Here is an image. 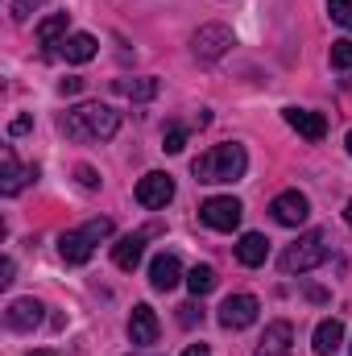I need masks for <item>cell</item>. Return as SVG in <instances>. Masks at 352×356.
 <instances>
[{
  "label": "cell",
  "mask_w": 352,
  "mask_h": 356,
  "mask_svg": "<svg viewBox=\"0 0 352 356\" xmlns=\"http://www.w3.org/2000/svg\"><path fill=\"white\" fill-rule=\"evenodd\" d=\"M58 124H63V133H67L71 141H112V137H116V129H120V116H116L108 104L88 99V104L67 108Z\"/></svg>",
  "instance_id": "cell-1"
},
{
  "label": "cell",
  "mask_w": 352,
  "mask_h": 356,
  "mask_svg": "<svg viewBox=\"0 0 352 356\" xmlns=\"http://www.w3.org/2000/svg\"><path fill=\"white\" fill-rule=\"evenodd\" d=\"M245 170H249V154L237 141H220V145H211L207 154H199L191 162L195 182H207V186H216V182H241Z\"/></svg>",
  "instance_id": "cell-2"
},
{
  "label": "cell",
  "mask_w": 352,
  "mask_h": 356,
  "mask_svg": "<svg viewBox=\"0 0 352 356\" xmlns=\"http://www.w3.org/2000/svg\"><path fill=\"white\" fill-rule=\"evenodd\" d=\"M328 257H332V232H328V228H311V232H303V236L278 257V269H282L286 277H294V273L319 269Z\"/></svg>",
  "instance_id": "cell-3"
},
{
  "label": "cell",
  "mask_w": 352,
  "mask_h": 356,
  "mask_svg": "<svg viewBox=\"0 0 352 356\" xmlns=\"http://www.w3.org/2000/svg\"><path fill=\"white\" fill-rule=\"evenodd\" d=\"M112 236V220H88L83 228H75V232H63L58 236V257L67 261V266H88L91 253H95V245L99 241H108Z\"/></svg>",
  "instance_id": "cell-4"
},
{
  "label": "cell",
  "mask_w": 352,
  "mask_h": 356,
  "mask_svg": "<svg viewBox=\"0 0 352 356\" xmlns=\"http://www.w3.org/2000/svg\"><path fill=\"white\" fill-rule=\"evenodd\" d=\"M232 46H237V33H232L228 25H199L195 38H191V54H195L199 63H216V58H224Z\"/></svg>",
  "instance_id": "cell-5"
},
{
  "label": "cell",
  "mask_w": 352,
  "mask_h": 356,
  "mask_svg": "<svg viewBox=\"0 0 352 356\" xmlns=\"http://www.w3.org/2000/svg\"><path fill=\"white\" fill-rule=\"evenodd\" d=\"M241 216H245V207H241V199H232V195H211V199L199 203V220H203L207 228H216V232H232V228L241 224Z\"/></svg>",
  "instance_id": "cell-6"
},
{
  "label": "cell",
  "mask_w": 352,
  "mask_h": 356,
  "mask_svg": "<svg viewBox=\"0 0 352 356\" xmlns=\"http://www.w3.org/2000/svg\"><path fill=\"white\" fill-rule=\"evenodd\" d=\"M257 311H262V302L253 298V294H228L224 302H220V327H228V332H245V327H253L257 323Z\"/></svg>",
  "instance_id": "cell-7"
},
{
  "label": "cell",
  "mask_w": 352,
  "mask_h": 356,
  "mask_svg": "<svg viewBox=\"0 0 352 356\" xmlns=\"http://www.w3.org/2000/svg\"><path fill=\"white\" fill-rule=\"evenodd\" d=\"M269 216H273L282 228H303L307 216H311V199H307L303 191H282V195H273Z\"/></svg>",
  "instance_id": "cell-8"
},
{
  "label": "cell",
  "mask_w": 352,
  "mask_h": 356,
  "mask_svg": "<svg viewBox=\"0 0 352 356\" xmlns=\"http://www.w3.org/2000/svg\"><path fill=\"white\" fill-rule=\"evenodd\" d=\"M175 199V178L162 175V170H150V175L137 182V203L141 207H150V211H158V207H166Z\"/></svg>",
  "instance_id": "cell-9"
},
{
  "label": "cell",
  "mask_w": 352,
  "mask_h": 356,
  "mask_svg": "<svg viewBox=\"0 0 352 356\" xmlns=\"http://www.w3.org/2000/svg\"><path fill=\"white\" fill-rule=\"evenodd\" d=\"M158 332H162V323H158L154 307L150 302H137L133 315H129V340L145 348V344H158Z\"/></svg>",
  "instance_id": "cell-10"
},
{
  "label": "cell",
  "mask_w": 352,
  "mask_h": 356,
  "mask_svg": "<svg viewBox=\"0 0 352 356\" xmlns=\"http://www.w3.org/2000/svg\"><path fill=\"white\" fill-rule=\"evenodd\" d=\"M29 178H38V166L21 170V166H17V154H13V145H4V149H0V195H8V199H13V195H17V191L29 182Z\"/></svg>",
  "instance_id": "cell-11"
},
{
  "label": "cell",
  "mask_w": 352,
  "mask_h": 356,
  "mask_svg": "<svg viewBox=\"0 0 352 356\" xmlns=\"http://www.w3.org/2000/svg\"><path fill=\"white\" fill-rule=\"evenodd\" d=\"M282 116H286V124H290L298 137H307V141H323V137H328V120H323V112H311V108H286Z\"/></svg>",
  "instance_id": "cell-12"
},
{
  "label": "cell",
  "mask_w": 352,
  "mask_h": 356,
  "mask_svg": "<svg viewBox=\"0 0 352 356\" xmlns=\"http://www.w3.org/2000/svg\"><path fill=\"white\" fill-rule=\"evenodd\" d=\"M42 302L38 298H13L8 302V311H4V323L13 327V332H33L38 323H42Z\"/></svg>",
  "instance_id": "cell-13"
},
{
  "label": "cell",
  "mask_w": 352,
  "mask_h": 356,
  "mask_svg": "<svg viewBox=\"0 0 352 356\" xmlns=\"http://www.w3.org/2000/svg\"><path fill=\"white\" fill-rule=\"evenodd\" d=\"M290 348H294V327L286 319H273L265 327V336H262V344H257L253 356H290Z\"/></svg>",
  "instance_id": "cell-14"
},
{
  "label": "cell",
  "mask_w": 352,
  "mask_h": 356,
  "mask_svg": "<svg viewBox=\"0 0 352 356\" xmlns=\"http://www.w3.org/2000/svg\"><path fill=\"white\" fill-rule=\"evenodd\" d=\"M178 282H186V277H182V266H178V257L175 253H158V257L150 261V286L166 294V290H175Z\"/></svg>",
  "instance_id": "cell-15"
},
{
  "label": "cell",
  "mask_w": 352,
  "mask_h": 356,
  "mask_svg": "<svg viewBox=\"0 0 352 356\" xmlns=\"http://www.w3.org/2000/svg\"><path fill=\"white\" fill-rule=\"evenodd\" d=\"M340 344H344V323H340V319H323V323L315 327V336H311L315 356H336Z\"/></svg>",
  "instance_id": "cell-16"
},
{
  "label": "cell",
  "mask_w": 352,
  "mask_h": 356,
  "mask_svg": "<svg viewBox=\"0 0 352 356\" xmlns=\"http://www.w3.org/2000/svg\"><path fill=\"white\" fill-rule=\"evenodd\" d=\"M141 257H145V236H141V232L120 236V241L112 245V261H116V269H137Z\"/></svg>",
  "instance_id": "cell-17"
},
{
  "label": "cell",
  "mask_w": 352,
  "mask_h": 356,
  "mask_svg": "<svg viewBox=\"0 0 352 356\" xmlns=\"http://www.w3.org/2000/svg\"><path fill=\"white\" fill-rule=\"evenodd\" d=\"M265 257H269V241H265L262 232H245L241 241H237V261L249 269L265 266Z\"/></svg>",
  "instance_id": "cell-18"
},
{
  "label": "cell",
  "mask_w": 352,
  "mask_h": 356,
  "mask_svg": "<svg viewBox=\"0 0 352 356\" xmlns=\"http://www.w3.org/2000/svg\"><path fill=\"white\" fill-rule=\"evenodd\" d=\"M112 91L125 95V99H133V104H145V99L158 95V79H154V75H141V79H112Z\"/></svg>",
  "instance_id": "cell-19"
},
{
  "label": "cell",
  "mask_w": 352,
  "mask_h": 356,
  "mask_svg": "<svg viewBox=\"0 0 352 356\" xmlns=\"http://www.w3.org/2000/svg\"><path fill=\"white\" fill-rule=\"evenodd\" d=\"M67 25H71V13H54V17H46V21L38 25V42H42V46H54V42H58V46H63V42L71 38Z\"/></svg>",
  "instance_id": "cell-20"
},
{
  "label": "cell",
  "mask_w": 352,
  "mask_h": 356,
  "mask_svg": "<svg viewBox=\"0 0 352 356\" xmlns=\"http://www.w3.org/2000/svg\"><path fill=\"white\" fill-rule=\"evenodd\" d=\"M95 50H99V46H95L91 33H71V38L63 42V58H67V63H91Z\"/></svg>",
  "instance_id": "cell-21"
},
{
  "label": "cell",
  "mask_w": 352,
  "mask_h": 356,
  "mask_svg": "<svg viewBox=\"0 0 352 356\" xmlns=\"http://www.w3.org/2000/svg\"><path fill=\"white\" fill-rule=\"evenodd\" d=\"M216 282H220V277H216V269H211V266H195L191 273H186V290H191L195 298L211 294V290H216Z\"/></svg>",
  "instance_id": "cell-22"
},
{
  "label": "cell",
  "mask_w": 352,
  "mask_h": 356,
  "mask_svg": "<svg viewBox=\"0 0 352 356\" xmlns=\"http://www.w3.org/2000/svg\"><path fill=\"white\" fill-rule=\"evenodd\" d=\"M162 149H166V154H182V149H186V129H182V124H170V129L162 133Z\"/></svg>",
  "instance_id": "cell-23"
},
{
  "label": "cell",
  "mask_w": 352,
  "mask_h": 356,
  "mask_svg": "<svg viewBox=\"0 0 352 356\" xmlns=\"http://www.w3.org/2000/svg\"><path fill=\"white\" fill-rule=\"evenodd\" d=\"M332 67H336V71H349L352 67V38L332 42Z\"/></svg>",
  "instance_id": "cell-24"
},
{
  "label": "cell",
  "mask_w": 352,
  "mask_h": 356,
  "mask_svg": "<svg viewBox=\"0 0 352 356\" xmlns=\"http://www.w3.org/2000/svg\"><path fill=\"white\" fill-rule=\"evenodd\" d=\"M328 17L340 29H352V0H328Z\"/></svg>",
  "instance_id": "cell-25"
},
{
  "label": "cell",
  "mask_w": 352,
  "mask_h": 356,
  "mask_svg": "<svg viewBox=\"0 0 352 356\" xmlns=\"http://www.w3.org/2000/svg\"><path fill=\"white\" fill-rule=\"evenodd\" d=\"M42 4H46V0H13V4H8V13H13V21H25V17H29V13H38Z\"/></svg>",
  "instance_id": "cell-26"
},
{
  "label": "cell",
  "mask_w": 352,
  "mask_h": 356,
  "mask_svg": "<svg viewBox=\"0 0 352 356\" xmlns=\"http://www.w3.org/2000/svg\"><path fill=\"white\" fill-rule=\"evenodd\" d=\"M195 319H203V311H199L195 302H182V307H178V323H182V327H191Z\"/></svg>",
  "instance_id": "cell-27"
},
{
  "label": "cell",
  "mask_w": 352,
  "mask_h": 356,
  "mask_svg": "<svg viewBox=\"0 0 352 356\" xmlns=\"http://www.w3.org/2000/svg\"><path fill=\"white\" fill-rule=\"evenodd\" d=\"M75 178H79V186H88V191H95V186H99V175H95L91 166H75Z\"/></svg>",
  "instance_id": "cell-28"
},
{
  "label": "cell",
  "mask_w": 352,
  "mask_h": 356,
  "mask_svg": "<svg viewBox=\"0 0 352 356\" xmlns=\"http://www.w3.org/2000/svg\"><path fill=\"white\" fill-rule=\"evenodd\" d=\"M29 129H33V116H17V120L8 124V133H13V137H21V133H29Z\"/></svg>",
  "instance_id": "cell-29"
},
{
  "label": "cell",
  "mask_w": 352,
  "mask_h": 356,
  "mask_svg": "<svg viewBox=\"0 0 352 356\" xmlns=\"http://www.w3.org/2000/svg\"><path fill=\"white\" fill-rule=\"evenodd\" d=\"M13 273H17L13 257H4V266H0V286H13Z\"/></svg>",
  "instance_id": "cell-30"
},
{
  "label": "cell",
  "mask_w": 352,
  "mask_h": 356,
  "mask_svg": "<svg viewBox=\"0 0 352 356\" xmlns=\"http://www.w3.org/2000/svg\"><path fill=\"white\" fill-rule=\"evenodd\" d=\"M79 88H83V79H63V83H58V91H63V95H75Z\"/></svg>",
  "instance_id": "cell-31"
},
{
  "label": "cell",
  "mask_w": 352,
  "mask_h": 356,
  "mask_svg": "<svg viewBox=\"0 0 352 356\" xmlns=\"http://www.w3.org/2000/svg\"><path fill=\"white\" fill-rule=\"evenodd\" d=\"M182 356H211V353H207V344H191Z\"/></svg>",
  "instance_id": "cell-32"
},
{
  "label": "cell",
  "mask_w": 352,
  "mask_h": 356,
  "mask_svg": "<svg viewBox=\"0 0 352 356\" xmlns=\"http://www.w3.org/2000/svg\"><path fill=\"white\" fill-rule=\"evenodd\" d=\"M344 149H349V158H352V129H349V137H344Z\"/></svg>",
  "instance_id": "cell-33"
},
{
  "label": "cell",
  "mask_w": 352,
  "mask_h": 356,
  "mask_svg": "<svg viewBox=\"0 0 352 356\" xmlns=\"http://www.w3.org/2000/svg\"><path fill=\"white\" fill-rule=\"evenodd\" d=\"M344 220H349V228H352V199H349V207H344Z\"/></svg>",
  "instance_id": "cell-34"
},
{
  "label": "cell",
  "mask_w": 352,
  "mask_h": 356,
  "mask_svg": "<svg viewBox=\"0 0 352 356\" xmlns=\"http://www.w3.org/2000/svg\"><path fill=\"white\" fill-rule=\"evenodd\" d=\"M29 356H58V353H50V348H38V353H29Z\"/></svg>",
  "instance_id": "cell-35"
},
{
  "label": "cell",
  "mask_w": 352,
  "mask_h": 356,
  "mask_svg": "<svg viewBox=\"0 0 352 356\" xmlns=\"http://www.w3.org/2000/svg\"><path fill=\"white\" fill-rule=\"evenodd\" d=\"M349 356H352V348H349Z\"/></svg>",
  "instance_id": "cell-36"
}]
</instances>
